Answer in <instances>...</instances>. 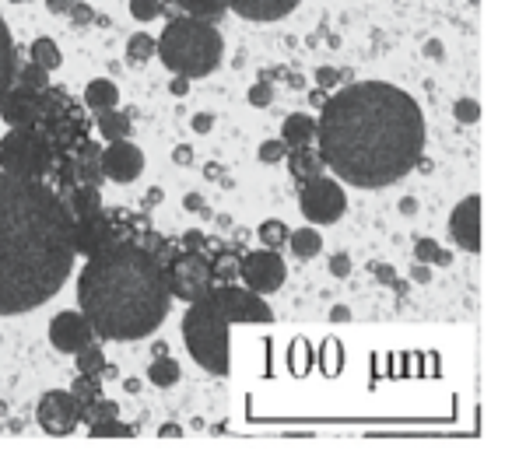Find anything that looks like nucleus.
I'll use <instances>...</instances> for the list:
<instances>
[{"label": "nucleus", "mask_w": 512, "mask_h": 452, "mask_svg": "<svg viewBox=\"0 0 512 452\" xmlns=\"http://www.w3.org/2000/svg\"><path fill=\"white\" fill-rule=\"evenodd\" d=\"M316 151L341 183L383 190L400 183L418 165L425 151V116L418 102L397 85H344L320 109Z\"/></svg>", "instance_id": "obj_1"}, {"label": "nucleus", "mask_w": 512, "mask_h": 452, "mask_svg": "<svg viewBox=\"0 0 512 452\" xmlns=\"http://www.w3.org/2000/svg\"><path fill=\"white\" fill-rule=\"evenodd\" d=\"M74 214L46 179L0 172V316L46 305L74 270Z\"/></svg>", "instance_id": "obj_2"}, {"label": "nucleus", "mask_w": 512, "mask_h": 452, "mask_svg": "<svg viewBox=\"0 0 512 452\" xmlns=\"http://www.w3.org/2000/svg\"><path fill=\"white\" fill-rule=\"evenodd\" d=\"M165 263L134 239H120L88 256L78 274V309L95 340H144L169 316Z\"/></svg>", "instance_id": "obj_3"}, {"label": "nucleus", "mask_w": 512, "mask_h": 452, "mask_svg": "<svg viewBox=\"0 0 512 452\" xmlns=\"http://www.w3.org/2000/svg\"><path fill=\"white\" fill-rule=\"evenodd\" d=\"M232 323H274V309L264 302V295L242 284H211L190 302L183 316V344L204 372H232V344H228Z\"/></svg>", "instance_id": "obj_4"}, {"label": "nucleus", "mask_w": 512, "mask_h": 452, "mask_svg": "<svg viewBox=\"0 0 512 452\" xmlns=\"http://www.w3.org/2000/svg\"><path fill=\"white\" fill-rule=\"evenodd\" d=\"M155 57L169 67L172 74L183 78H207L221 67L225 57V39H221L218 25L200 22V18L179 15L162 29L155 39Z\"/></svg>", "instance_id": "obj_5"}, {"label": "nucleus", "mask_w": 512, "mask_h": 452, "mask_svg": "<svg viewBox=\"0 0 512 452\" xmlns=\"http://www.w3.org/2000/svg\"><path fill=\"white\" fill-rule=\"evenodd\" d=\"M57 162L53 141L43 134V127H11L0 141V172L22 179H46Z\"/></svg>", "instance_id": "obj_6"}, {"label": "nucleus", "mask_w": 512, "mask_h": 452, "mask_svg": "<svg viewBox=\"0 0 512 452\" xmlns=\"http://www.w3.org/2000/svg\"><path fill=\"white\" fill-rule=\"evenodd\" d=\"M39 127H43V134L53 141L57 155L74 151L88 137V120H85V113H81V106L57 85L43 88V116H39Z\"/></svg>", "instance_id": "obj_7"}, {"label": "nucleus", "mask_w": 512, "mask_h": 452, "mask_svg": "<svg viewBox=\"0 0 512 452\" xmlns=\"http://www.w3.org/2000/svg\"><path fill=\"white\" fill-rule=\"evenodd\" d=\"M127 218H130V211H106V207L95 214H85V218H74V225H71L74 253L88 260V256L113 246V242L130 239Z\"/></svg>", "instance_id": "obj_8"}, {"label": "nucleus", "mask_w": 512, "mask_h": 452, "mask_svg": "<svg viewBox=\"0 0 512 452\" xmlns=\"http://www.w3.org/2000/svg\"><path fill=\"white\" fill-rule=\"evenodd\" d=\"M165 284L169 295H176L179 302H193L211 288V260L204 256V249H183L172 253L165 260Z\"/></svg>", "instance_id": "obj_9"}, {"label": "nucleus", "mask_w": 512, "mask_h": 452, "mask_svg": "<svg viewBox=\"0 0 512 452\" xmlns=\"http://www.w3.org/2000/svg\"><path fill=\"white\" fill-rule=\"evenodd\" d=\"M299 211L309 225H334L348 211V197H344L341 179L316 176L309 183H299Z\"/></svg>", "instance_id": "obj_10"}, {"label": "nucleus", "mask_w": 512, "mask_h": 452, "mask_svg": "<svg viewBox=\"0 0 512 452\" xmlns=\"http://www.w3.org/2000/svg\"><path fill=\"white\" fill-rule=\"evenodd\" d=\"M288 267L281 260L278 249H249L239 256V281L242 288L256 291V295H274V291L285 284Z\"/></svg>", "instance_id": "obj_11"}, {"label": "nucleus", "mask_w": 512, "mask_h": 452, "mask_svg": "<svg viewBox=\"0 0 512 452\" xmlns=\"http://www.w3.org/2000/svg\"><path fill=\"white\" fill-rule=\"evenodd\" d=\"M36 421L50 438H64L81 424V403L71 396V389H67V393L64 389H46V393L39 396Z\"/></svg>", "instance_id": "obj_12"}, {"label": "nucleus", "mask_w": 512, "mask_h": 452, "mask_svg": "<svg viewBox=\"0 0 512 452\" xmlns=\"http://www.w3.org/2000/svg\"><path fill=\"white\" fill-rule=\"evenodd\" d=\"M144 172V151L137 148L134 141H109L106 148H102V176L109 179V183H134V179H141Z\"/></svg>", "instance_id": "obj_13"}, {"label": "nucleus", "mask_w": 512, "mask_h": 452, "mask_svg": "<svg viewBox=\"0 0 512 452\" xmlns=\"http://www.w3.org/2000/svg\"><path fill=\"white\" fill-rule=\"evenodd\" d=\"M449 239L463 249V253H481V197L470 193L456 204L449 214Z\"/></svg>", "instance_id": "obj_14"}, {"label": "nucleus", "mask_w": 512, "mask_h": 452, "mask_svg": "<svg viewBox=\"0 0 512 452\" xmlns=\"http://www.w3.org/2000/svg\"><path fill=\"white\" fill-rule=\"evenodd\" d=\"M95 340V330L81 312H57L50 319V344L60 354H78L81 347H88Z\"/></svg>", "instance_id": "obj_15"}, {"label": "nucleus", "mask_w": 512, "mask_h": 452, "mask_svg": "<svg viewBox=\"0 0 512 452\" xmlns=\"http://www.w3.org/2000/svg\"><path fill=\"white\" fill-rule=\"evenodd\" d=\"M43 116V92L25 85H11L4 102H0V120L8 127H36Z\"/></svg>", "instance_id": "obj_16"}, {"label": "nucleus", "mask_w": 512, "mask_h": 452, "mask_svg": "<svg viewBox=\"0 0 512 452\" xmlns=\"http://www.w3.org/2000/svg\"><path fill=\"white\" fill-rule=\"evenodd\" d=\"M225 4L246 22H281L299 8V0H225Z\"/></svg>", "instance_id": "obj_17"}, {"label": "nucleus", "mask_w": 512, "mask_h": 452, "mask_svg": "<svg viewBox=\"0 0 512 452\" xmlns=\"http://www.w3.org/2000/svg\"><path fill=\"white\" fill-rule=\"evenodd\" d=\"M74 155V172H78V183H88V186H102L106 176H102V144L85 137L78 148L71 151Z\"/></svg>", "instance_id": "obj_18"}, {"label": "nucleus", "mask_w": 512, "mask_h": 452, "mask_svg": "<svg viewBox=\"0 0 512 452\" xmlns=\"http://www.w3.org/2000/svg\"><path fill=\"white\" fill-rule=\"evenodd\" d=\"M285 158H288V172H292L295 183H309V179L327 172V165H323L320 151H316L313 144H306V148H288Z\"/></svg>", "instance_id": "obj_19"}, {"label": "nucleus", "mask_w": 512, "mask_h": 452, "mask_svg": "<svg viewBox=\"0 0 512 452\" xmlns=\"http://www.w3.org/2000/svg\"><path fill=\"white\" fill-rule=\"evenodd\" d=\"M281 141L285 148H306L316 141V120L309 113H288L281 123Z\"/></svg>", "instance_id": "obj_20"}, {"label": "nucleus", "mask_w": 512, "mask_h": 452, "mask_svg": "<svg viewBox=\"0 0 512 452\" xmlns=\"http://www.w3.org/2000/svg\"><path fill=\"white\" fill-rule=\"evenodd\" d=\"M85 106L92 113H106V109L120 106V88H116L113 78H92L85 85Z\"/></svg>", "instance_id": "obj_21"}, {"label": "nucleus", "mask_w": 512, "mask_h": 452, "mask_svg": "<svg viewBox=\"0 0 512 452\" xmlns=\"http://www.w3.org/2000/svg\"><path fill=\"white\" fill-rule=\"evenodd\" d=\"M99 134L102 141H127L130 130H134V116H130V109H106V113H99Z\"/></svg>", "instance_id": "obj_22"}, {"label": "nucleus", "mask_w": 512, "mask_h": 452, "mask_svg": "<svg viewBox=\"0 0 512 452\" xmlns=\"http://www.w3.org/2000/svg\"><path fill=\"white\" fill-rule=\"evenodd\" d=\"M11 85H15V36L0 18V102H4Z\"/></svg>", "instance_id": "obj_23"}, {"label": "nucleus", "mask_w": 512, "mask_h": 452, "mask_svg": "<svg viewBox=\"0 0 512 452\" xmlns=\"http://www.w3.org/2000/svg\"><path fill=\"white\" fill-rule=\"evenodd\" d=\"M67 207H71L74 218H85V214H95L102 211V186H88V183H78L71 193H67Z\"/></svg>", "instance_id": "obj_24"}, {"label": "nucleus", "mask_w": 512, "mask_h": 452, "mask_svg": "<svg viewBox=\"0 0 512 452\" xmlns=\"http://www.w3.org/2000/svg\"><path fill=\"white\" fill-rule=\"evenodd\" d=\"M29 60H32V64L43 67V71H50V74L64 67V53H60L57 39H50V36L32 39V46H29Z\"/></svg>", "instance_id": "obj_25"}, {"label": "nucleus", "mask_w": 512, "mask_h": 452, "mask_svg": "<svg viewBox=\"0 0 512 452\" xmlns=\"http://www.w3.org/2000/svg\"><path fill=\"white\" fill-rule=\"evenodd\" d=\"M207 260H211V281L214 284H235L239 281V256H235L228 246L214 249Z\"/></svg>", "instance_id": "obj_26"}, {"label": "nucleus", "mask_w": 512, "mask_h": 452, "mask_svg": "<svg viewBox=\"0 0 512 452\" xmlns=\"http://www.w3.org/2000/svg\"><path fill=\"white\" fill-rule=\"evenodd\" d=\"M288 246L299 260H313L323 253V235L316 228H295V232H288Z\"/></svg>", "instance_id": "obj_27"}, {"label": "nucleus", "mask_w": 512, "mask_h": 452, "mask_svg": "<svg viewBox=\"0 0 512 452\" xmlns=\"http://www.w3.org/2000/svg\"><path fill=\"white\" fill-rule=\"evenodd\" d=\"M15 85L36 88V92H43V88L50 85V71H43V67L32 64V60L18 57V43H15Z\"/></svg>", "instance_id": "obj_28"}, {"label": "nucleus", "mask_w": 512, "mask_h": 452, "mask_svg": "<svg viewBox=\"0 0 512 452\" xmlns=\"http://www.w3.org/2000/svg\"><path fill=\"white\" fill-rule=\"evenodd\" d=\"M179 375H183V372H179V361L169 358V354H155V361L148 365V382H151V386H158V389L176 386Z\"/></svg>", "instance_id": "obj_29"}, {"label": "nucleus", "mask_w": 512, "mask_h": 452, "mask_svg": "<svg viewBox=\"0 0 512 452\" xmlns=\"http://www.w3.org/2000/svg\"><path fill=\"white\" fill-rule=\"evenodd\" d=\"M414 263H428V267H449L453 263V253L449 249H442L435 239H418L414 242Z\"/></svg>", "instance_id": "obj_30"}, {"label": "nucleus", "mask_w": 512, "mask_h": 452, "mask_svg": "<svg viewBox=\"0 0 512 452\" xmlns=\"http://www.w3.org/2000/svg\"><path fill=\"white\" fill-rule=\"evenodd\" d=\"M179 8L190 18H200V22H218L228 11V4L225 0H179Z\"/></svg>", "instance_id": "obj_31"}, {"label": "nucleus", "mask_w": 512, "mask_h": 452, "mask_svg": "<svg viewBox=\"0 0 512 452\" xmlns=\"http://www.w3.org/2000/svg\"><path fill=\"white\" fill-rule=\"evenodd\" d=\"M74 365H78L81 375H99L102 368H106V351H102L99 340H92L88 347H81V351L74 354Z\"/></svg>", "instance_id": "obj_32"}, {"label": "nucleus", "mask_w": 512, "mask_h": 452, "mask_svg": "<svg viewBox=\"0 0 512 452\" xmlns=\"http://www.w3.org/2000/svg\"><path fill=\"white\" fill-rule=\"evenodd\" d=\"M151 57H155V39H151L148 32H134V36L127 39V64L144 67Z\"/></svg>", "instance_id": "obj_33"}, {"label": "nucleus", "mask_w": 512, "mask_h": 452, "mask_svg": "<svg viewBox=\"0 0 512 452\" xmlns=\"http://www.w3.org/2000/svg\"><path fill=\"white\" fill-rule=\"evenodd\" d=\"M71 396L81 403V410H85L95 396H102V375H81L78 372V379L71 382Z\"/></svg>", "instance_id": "obj_34"}, {"label": "nucleus", "mask_w": 512, "mask_h": 452, "mask_svg": "<svg viewBox=\"0 0 512 452\" xmlns=\"http://www.w3.org/2000/svg\"><path fill=\"white\" fill-rule=\"evenodd\" d=\"M256 235H260V246L267 249H281L288 242V225L281 218H267L264 225L256 228Z\"/></svg>", "instance_id": "obj_35"}, {"label": "nucleus", "mask_w": 512, "mask_h": 452, "mask_svg": "<svg viewBox=\"0 0 512 452\" xmlns=\"http://www.w3.org/2000/svg\"><path fill=\"white\" fill-rule=\"evenodd\" d=\"M109 417H120V403L106 400V396H95L85 410H81V421L92 424V421H109Z\"/></svg>", "instance_id": "obj_36"}, {"label": "nucleus", "mask_w": 512, "mask_h": 452, "mask_svg": "<svg viewBox=\"0 0 512 452\" xmlns=\"http://www.w3.org/2000/svg\"><path fill=\"white\" fill-rule=\"evenodd\" d=\"M88 435L92 438H127V435H134V428H127V424H120L116 417H109V421L88 424Z\"/></svg>", "instance_id": "obj_37"}, {"label": "nucleus", "mask_w": 512, "mask_h": 452, "mask_svg": "<svg viewBox=\"0 0 512 452\" xmlns=\"http://www.w3.org/2000/svg\"><path fill=\"white\" fill-rule=\"evenodd\" d=\"M355 74L351 71H337V67H316V88H323V92H334L337 85H344V81H351Z\"/></svg>", "instance_id": "obj_38"}, {"label": "nucleus", "mask_w": 512, "mask_h": 452, "mask_svg": "<svg viewBox=\"0 0 512 452\" xmlns=\"http://www.w3.org/2000/svg\"><path fill=\"white\" fill-rule=\"evenodd\" d=\"M246 102L253 109H267L274 102V85L267 78H260L256 85H249V92H246Z\"/></svg>", "instance_id": "obj_39"}, {"label": "nucleus", "mask_w": 512, "mask_h": 452, "mask_svg": "<svg viewBox=\"0 0 512 452\" xmlns=\"http://www.w3.org/2000/svg\"><path fill=\"white\" fill-rule=\"evenodd\" d=\"M130 15L137 22H155L162 18V0H130Z\"/></svg>", "instance_id": "obj_40"}, {"label": "nucleus", "mask_w": 512, "mask_h": 452, "mask_svg": "<svg viewBox=\"0 0 512 452\" xmlns=\"http://www.w3.org/2000/svg\"><path fill=\"white\" fill-rule=\"evenodd\" d=\"M453 116H456V123H477L481 120V102L477 99H456L453 102Z\"/></svg>", "instance_id": "obj_41"}, {"label": "nucleus", "mask_w": 512, "mask_h": 452, "mask_svg": "<svg viewBox=\"0 0 512 452\" xmlns=\"http://www.w3.org/2000/svg\"><path fill=\"white\" fill-rule=\"evenodd\" d=\"M285 155H288V148H285V141H264L260 144V151H256V158L260 162H267V165H278V162H285Z\"/></svg>", "instance_id": "obj_42"}, {"label": "nucleus", "mask_w": 512, "mask_h": 452, "mask_svg": "<svg viewBox=\"0 0 512 452\" xmlns=\"http://www.w3.org/2000/svg\"><path fill=\"white\" fill-rule=\"evenodd\" d=\"M67 18H71L74 29H88V25L95 22V11L88 8L85 0H78V4H71V8H67Z\"/></svg>", "instance_id": "obj_43"}, {"label": "nucleus", "mask_w": 512, "mask_h": 452, "mask_svg": "<svg viewBox=\"0 0 512 452\" xmlns=\"http://www.w3.org/2000/svg\"><path fill=\"white\" fill-rule=\"evenodd\" d=\"M372 274L379 277L383 284H390V288H397V291H404V281H397V274H393V267H386V263H372Z\"/></svg>", "instance_id": "obj_44"}, {"label": "nucleus", "mask_w": 512, "mask_h": 452, "mask_svg": "<svg viewBox=\"0 0 512 452\" xmlns=\"http://www.w3.org/2000/svg\"><path fill=\"white\" fill-rule=\"evenodd\" d=\"M330 274L344 281V277L351 274V256L348 253H334V256H330Z\"/></svg>", "instance_id": "obj_45"}, {"label": "nucleus", "mask_w": 512, "mask_h": 452, "mask_svg": "<svg viewBox=\"0 0 512 452\" xmlns=\"http://www.w3.org/2000/svg\"><path fill=\"white\" fill-rule=\"evenodd\" d=\"M183 207H186L190 214H204V218H211V211L204 207V197H200V193H186V197H183Z\"/></svg>", "instance_id": "obj_46"}, {"label": "nucleus", "mask_w": 512, "mask_h": 452, "mask_svg": "<svg viewBox=\"0 0 512 452\" xmlns=\"http://www.w3.org/2000/svg\"><path fill=\"white\" fill-rule=\"evenodd\" d=\"M204 242H207V235L200 232V228H190V232L179 239V246H183V249H204Z\"/></svg>", "instance_id": "obj_47"}, {"label": "nucleus", "mask_w": 512, "mask_h": 452, "mask_svg": "<svg viewBox=\"0 0 512 452\" xmlns=\"http://www.w3.org/2000/svg\"><path fill=\"white\" fill-rule=\"evenodd\" d=\"M190 127H193V134H211V130H214V116L211 113H197L190 120Z\"/></svg>", "instance_id": "obj_48"}, {"label": "nucleus", "mask_w": 512, "mask_h": 452, "mask_svg": "<svg viewBox=\"0 0 512 452\" xmlns=\"http://www.w3.org/2000/svg\"><path fill=\"white\" fill-rule=\"evenodd\" d=\"M169 92L176 95V99H186V95H190V78H183V74H172Z\"/></svg>", "instance_id": "obj_49"}, {"label": "nucleus", "mask_w": 512, "mask_h": 452, "mask_svg": "<svg viewBox=\"0 0 512 452\" xmlns=\"http://www.w3.org/2000/svg\"><path fill=\"white\" fill-rule=\"evenodd\" d=\"M411 281L414 284H428V281H432V267H428V263H414V267H411Z\"/></svg>", "instance_id": "obj_50"}, {"label": "nucleus", "mask_w": 512, "mask_h": 452, "mask_svg": "<svg viewBox=\"0 0 512 452\" xmlns=\"http://www.w3.org/2000/svg\"><path fill=\"white\" fill-rule=\"evenodd\" d=\"M172 162H176V165H193V148H190V144H176V151H172Z\"/></svg>", "instance_id": "obj_51"}, {"label": "nucleus", "mask_w": 512, "mask_h": 452, "mask_svg": "<svg viewBox=\"0 0 512 452\" xmlns=\"http://www.w3.org/2000/svg\"><path fill=\"white\" fill-rule=\"evenodd\" d=\"M162 197H165L162 186H151V190L144 193V200H141V211H148V207H158V204H162Z\"/></svg>", "instance_id": "obj_52"}, {"label": "nucleus", "mask_w": 512, "mask_h": 452, "mask_svg": "<svg viewBox=\"0 0 512 452\" xmlns=\"http://www.w3.org/2000/svg\"><path fill=\"white\" fill-rule=\"evenodd\" d=\"M67 8H71V0H46V11H50V15H67Z\"/></svg>", "instance_id": "obj_53"}, {"label": "nucleus", "mask_w": 512, "mask_h": 452, "mask_svg": "<svg viewBox=\"0 0 512 452\" xmlns=\"http://www.w3.org/2000/svg\"><path fill=\"white\" fill-rule=\"evenodd\" d=\"M221 169H225V165H221V162H207V165H204V176H207V179H214V183H218V179L225 176V172H221Z\"/></svg>", "instance_id": "obj_54"}, {"label": "nucleus", "mask_w": 512, "mask_h": 452, "mask_svg": "<svg viewBox=\"0 0 512 452\" xmlns=\"http://www.w3.org/2000/svg\"><path fill=\"white\" fill-rule=\"evenodd\" d=\"M323 102H327V92H323V88H313V92H309V106L323 109Z\"/></svg>", "instance_id": "obj_55"}, {"label": "nucleus", "mask_w": 512, "mask_h": 452, "mask_svg": "<svg viewBox=\"0 0 512 452\" xmlns=\"http://www.w3.org/2000/svg\"><path fill=\"white\" fill-rule=\"evenodd\" d=\"M158 435H162V438H179V435H183V428H179V424H162V428H158Z\"/></svg>", "instance_id": "obj_56"}, {"label": "nucleus", "mask_w": 512, "mask_h": 452, "mask_svg": "<svg viewBox=\"0 0 512 452\" xmlns=\"http://www.w3.org/2000/svg\"><path fill=\"white\" fill-rule=\"evenodd\" d=\"M214 225H218L221 232H232V218H228V214H214Z\"/></svg>", "instance_id": "obj_57"}, {"label": "nucleus", "mask_w": 512, "mask_h": 452, "mask_svg": "<svg viewBox=\"0 0 512 452\" xmlns=\"http://www.w3.org/2000/svg\"><path fill=\"white\" fill-rule=\"evenodd\" d=\"M330 319H334V323H341V319H344V323H348V319H351V312L344 309V305H337V309L330 312Z\"/></svg>", "instance_id": "obj_58"}, {"label": "nucleus", "mask_w": 512, "mask_h": 452, "mask_svg": "<svg viewBox=\"0 0 512 452\" xmlns=\"http://www.w3.org/2000/svg\"><path fill=\"white\" fill-rule=\"evenodd\" d=\"M123 389H127V393H141V379H127L123 382Z\"/></svg>", "instance_id": "obj_59"}, {"label": "nucleus", "mask_w": 512, "mask_h": 452, "mask_svg": "<svg viewBox=\"0 0 512 452\" xmlns=\"http://www.w3.org/2000/svg\"><path fill=\"white\" fill-rule=\"evenodd\" d=\"M11 4H29V0H11Z\"/></svg>", "instance_id": "obj_60"}, {"label": "nucleus", "mask_w": 512, "mask_h": 452, "mask_svg": "<svg viewBox=\"0 0 512 452\" xmlns=\"http://www.w3.org/2000/svg\"><path fill=\"white\" fill-rule=\"evenodd\" d=\"M71 4H78V0H71Z\"/></svg>", "instance_id": "obj_61"}]
</instances>
